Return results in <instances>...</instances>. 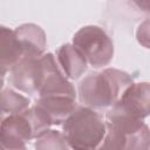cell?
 <instances>
[{
	"mask_svg": "<svg viewBox=\"0 0 150 150\" xmlns=\"http://www.w3.org/2000/svg\"><path fill=\"white\" fill-rule=\"evenodd\" d=\"M136 39L141 46L150 49V19H145L139 23L136 30Z\"/></svg>",
	"mask_w": 150,
	"mask_h": 150,
	"instance_id": "obj_15",
	"label": "cell"
},
{
	"mask_svg": "<svg viewBox=\"0 0 150 150\" xmlns=\"http://www.w3.org/2000/svg\"><path fill=\"white\" fill-rule=\"evenodd\" d=\"M134 83L132 77L120 69L107 68L102 71L87 75L79 83V98L81 103L91 109L112 107L124 91Z\"/></svg>",
	"mask_w": 150,
	"mask_h": 150,
	"instance_id": "obj_1",
	"label": "cell"
},
{
	"mask_svg": "<svg viewBox=\"0 0 150 150\" xmlns=\"http://www.w3.org/2000/svg\"><path fill=\"white\" fill-rule=\"evenodd\" d=\"M29 100L7 88L1 91V110L4 114H22L29 109Z\"/></svg>",
	"mask_w": 150,
	"mask_h": 150,
	"instance_id": "obj_13",
	"label": "cell"
},
{
	"mask_svg": "<svg viewBox=\"0 0 150 150\" xmlns=\"http://www.w3.org/2000/svg\"><path fill=\"white\" fill-rule=\"evenodd\" d=\"M45 66V76L39 90V97L46 96H68L76 97L73 84L67 80L62 69L57 66L55 57L52 53L43 54L41 56Z\"/></svg>",
	"mask_w": 150,
	"mask_h": 150,
	"instance_id": "obj_6",
	"label": "cell"
},
{
	"mask_svg": "<svg viewBox=\"0 0 150 150\" xmlns=\"http://www.w3.org/2000/svg\"><path fill=\"white\" fill-rule=\"evenodd\" d=\"M105 132L101 115L86 105H77L62 124V134L73 150H97Z\"/></svg>",
	"mask_w": 150,
	"mask_h": 150,
	"instance_id": "obj_3",
	"label": "cell"
},
{
	"mask_svg": "<svg viewBox=\"0 0 150 150\" xmlns=\"http://www.w3.org/2000/svg\"><path fill=\"white\" fill-rule=\"evenodd\" d=\"M22 59L23 53L14 30L2 26L0 28V67L2 79L6 71H11V69Z\"/></svg>",
	"mask_w": 150,
	"mask_h": 150,
	"instance_id": "obj_10",
	"label": "cell"
},
{
	"mask_svg": "<svg viewBox=\"0 0 150 150\" xmlns=\"http://www.w3.org/2000/svg\"><path fill=\"white\" fill-rule=\"evenodd\" d=\"M56 57L63 74L68 79L77 80L87 70V60L74 45H62L56 52Z\"/></svg>",
	"mask_w": 150,
	"mask_h": 150,
	"instance_id": "obj_11",
	"label": "cell"
},
{
	"mask_svg": "<svg viewBox=\"0 0 150 150\" xmlns=\"http://www.w3.org/2000/svg\"><path fill=\"white\" fill-rule=\"evenodd\" d=\"M134 4L138 8H141V11L150 14V1L149 0H141V1L139 0H136V1H134Z\"/></svg>",
	"mask_w": 150,
	"mask_h": 150,
	"instance_id": "obj_17",
	"label": "cell"
},
{
	"mask_svg": "<svg viewBox=\"0 0 150 150\" xmlns=\"http://www.w3.org/2000/svg\"><path fill=\"white\" fill-rule=\"evenodd\" d=\"M105 117L107 132L97 150H150V129L143 120L112 108Z\"/></svg>",
	"mask_w": 150,
	"mask_h": 150,
	"instance_id": "obj_2",
	"label": "cell"
},
{
	"mask_svg": "<svg viewBox=\"0 0 150 150\" xmlns=\"http://www.w3.org/2000/svg\"><path fill=\"white\" fill-rule=\"evenodd\" d=\"M35 150H69V144L62 132L48 130L36 138Z\"/></svg>",
	"mask_w": 150,
	"mask_h": 150,
	"instance_id": "obj_14",
	"label": "cell"
},
{
	"mask_svg": "<svg viewBox=\"0 0 150 150\" xmlns=\"http://www.w3.org/2000/svg\"><path fill=\"white\" fill-rule=\"evenodd\" d=\"M32 138H34L33 127L25 111L22 114L9 115L2 120L0 139L27 142Z\"/></svg>",
	"mask_w": 150,
	"mask_h": 150,
	"instance_id": "obj_12",
	"label": "cell"
},
{
	"mask_svg": "<svg viewBox=\"0 0 150 150\" xmlns=\"http://www.w3.org/2000/svg\"><path fill=\"white\" fill-rule=\"evenodd\" d=\"M73 45L94 68L107 66L112 60V41L98 26H84L80 28L73 38Z\"/></svg>",
	"mask_w": 150,
	"mask_h": 150,
	"instance_id": "obj_4",
	"label": "cell"
},
{
	"mask_svg": "<svg viewBox=\"0 0 150 150\" xmlns=\"http://www.w3.org/2000/svg\"><path fill=\"white\" fill-rule=\"evenodd\" d=\"M15 36L21 46L23 57H41L46 49V34L35 23H23L15 28Z\"/></svg>",
	"mask_w": 150,
	"mask_h": 150,
	"instance_id": "obj_8",
	"label": "cell"
},
{
	"mask_svg": "<svg viewBox=\"0 0 150 150\" xmlns=\"http://www.w3.org/2000/svg\"><path fill=\"white\" fill-rule=\"evenodd\" d=\"M36 105L41 108L50 118L52 124L60 125L77 108L75 98L68 96H46L39 97Z\"/></svg>",
	"mask_w": 150,
	"mask_h": 150,
	"instance_id": "obj_9",
	"label": "cell"
},
{
	"mask_svg": "<svg viewBox=\"0 0 150 150\" xmlns=\"http://www.w3.org/2000/svg\"><path fill=\"white\" fill-rule=\"evenodd\" d=\"M1 150H26V142L13 139H0Z\"/></svg>",
	"mask_w": 150,
	"mask_h": 150,
	"instance_id": "obj_16",
	"label": "cell"
},
{
	"mask_svg": "<svg viewBox=\"0 0 150 150\" xmlns=\"http://www.w3.org/2000/svg\"><path fill=\"white\" fill-rule=\"evenodd\" d=\"M111 108L134 118H145L150 115V83H132Z\"/></svg>",
	"mask_w": 150,
	"mask_h": 150,
	"instance_id": "obj_7",
	"label": "cell"
},
{
	"mask_svg": "<svg viewBox=\"0 0 150 150\" xmlns=\"http://www.w3.org/2000/svg\"><path fill=\"white\" fill-rule=\"evenodd\" d=\"M43 76L45 66L41 57H23L11 69V83L27 94H39Z\"/></svg>",
	"mask_w": 150,
	"mask_h": 150,
	"instance_id": "obj_5",
	"label": "cell"
}]
</instances>
